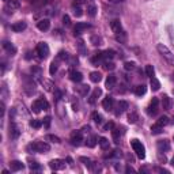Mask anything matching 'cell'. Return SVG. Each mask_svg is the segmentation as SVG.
I'll return each instance as SVG.
<instances>
[{"mask_svg":"<svg viewBox=\"0 0 174 174\" xmlns=\"http://www.w3.org/2000/svg\"><path fill=\"white\" fill-rule=\"evenodd\" d=\"M138 120H139V116H138V113L136 112H131L128 114V121L131 124H136L138 123Z\"/></svg>","mask_w":174,"mask_h":174,"instance_id":"cell-38","label":"cell"},{"mask_svg":"<svg viewBox=\"0 0 174 174\" xmlns=\"http://www.w3.org/2000/svg\"><path fill=\"white\" fill-rule=\"evenodd\" d=\"M129 108V103L127 101H120L117 103V110H116V116H120V114H123L125 110Z\"/></svg>","mask_w":174,"mask_h":174,"instance_id":"cell-20","label":"cell"},{"mask_svg":"<svg viewBox=\"0 0 174 174\" xmlns=\"http://www.w3.org/2000/svg\"><path fill=\"white\" fill-rule=\"evenodd\" d=\"M162 132H163V127L159 125L158 123L151 127V133H153V135H159V133H162Z\"/></svg>","mask_w":174,"mask_h":174,"instance_id":"cell-35","label":"cell"},{"mask_svg":"<svg viewBox=\"0 0 174 174\" xmlns=\"http://www.w3.org/2000/svg\"><path fill=\"white\" fill-rule=\"evenodd\" d=\"M79 161L82 162V163H83L84 166H86V167H88L90 170H94V162H92L90 158H86V157H80V158H79Z\"/></svg>","mask_w":174,"mask_h":174,"instance_id":"cell-29","label":"cell"},{"mask_svg":"<svg viewBox=\"0 0 174 174\" xmlns=\"http://www.w3.org/2000/svg\"><path fill=\"white\" fill-rule=\"evenodd\" d=\"M8 135H10V139H12V140H16L18 138H19L21 129H19V127H18L15 123H11L10 124V132H8Z\"/></svg>","mask_w":174,"mask_h":174,"instance_id":"cell-11","label":"cell"},{"mask_svg":"<svg viewBox=\"0 0 174 174\" xmlns=\"http://www.w3.org/2000/svg\"><path fill=\"white\" fill-rule=\"evenodd\" d=\"M26 27H27V25H26V22H23V21L15 22V23H12V25H11V30H12V31H15V33H22Z\"/></svg>","mask_w":174,"mask_h":174,"instance_id":"cell-16","label":"cell"},{"mask_svg":"<svg viewBox=\"0 0 174 174\" xmlns=\"http://www.w3.org/2000/svg\"><path fill=\"white\" fill-rule=\"evenodd\" d=\"M116 40H117L118 42L124 44L125 41H127V33H125V31L123 30L121 33H118V34H116Z\"/></svg>","mask_w":174,"mask_h":174,"instance_id":"cell-40","label":"cell"},{"mask_svg":"<svg viewBox=\"0 0 174 174\" xmlns=\"http://www.w3.org/2000/svg\"><path fill=\"white\" fill-rule=\"evenodd\" d=\"M157 123H158L159 125H162V127H165V125L169 124V118L166 117V116H162V117H159V120L157 121Z\"/></svg>","mask_w":174,"mask_h":174,"instance_id":"cell-47","label":"cell"},{"mask_svg":"<svg viewBox=\"0 0 174 174\" xmlns=\"http://www.w3.org/2000/svg\"><path fill=\"white\" fill-rule=\"evenodd\" d=\"M35 52H37V54H38L40 59H46L48 56H49L50 50H49V46H48L46 42H40L35 48Z\"/></svg>","mask_w":174,"mask_h":174,"instance_id":"cell-5","label":"cell"},{"mask_svg":"<svg viewBox=\"0 0 174 174\" xmlns=\"http://www.w3.org/2000/svg\"><path fill=\"white\" fill-rule=\"evenodd\" d=\"M116 84H117V78H116V75H113V73H109V76L106 78V82H105L106 88L112 90V88L116 87Z\"/></svg>","mask_w":174,"mask_h":174,"instance_id":"cell-17","label":"cell"},{"mask_svg":"<svg viewBox=\"0 0 174 174\" xmlns=\"http://www.w3.org/2000/svg\"><path fill=\"white\" fill-rule=\"evenodd\" d=\"M158 112H159V99L153 98V101L150 102L148 108H147V113H148V116H157Z\"/></svg>","mask_w":174,"mask_h":174,"instance_id":"cell-6","label":"cell"},{"mask_svg":"<svg viewBox=\"0 0 174 174\" xmlns=\"http://www.w3.org/2000/svg\"><path fill=\"white\" fill-rule=\"evenodd\" d=\"M150 84H151V88H153L154 91H158L159 88H161V83H159V80L157 79V78H151V80H150Z\"/></svg>","mask_w":174,"mask_h":174,"instance_id":"cell-34","label":"cell"},{"mask_svg":"<svg viewBox=\"0 0 174 174\" xmlns=\"http://www.w3.org/2000/svg\"><path fill=\"white\" fill-rule=\"evenodd\" d=\"M54 98H56V101H60L61 99V91L60 90H54Z\"/></svg>","mask_w":174,"mask_h":174,"instance_id":"cell-54","label":"cell"},{"mask_svg":"<svg viewBox=\"0 0 174 174\" xmlns=\"http://www.w3.org/2000/svg\"><path fill=\"white\" fill-rule=\"evenodd\" d=\"M73 14H75V16H82V15H83V12H82V8H80V6L73 4Z\"/></svg>","mask_w":174,"mask_h":174,"instance_id":"cell-49","label":"cell"},{"mask_svg":"<svg viewBox=\"0 0 174 174\" xmlns=\"http://www.w3.org/2000/svg\"><path fill=\"white\" fill-rule=\"evenodd\" d=\"M147 92V87L144 86V84H139V86L135 87V94L138 95V97H142Z\"/></svg>","mask_w":174,"mask_h":174,"instance_id":"cell-32","label":"cell"},{"mask_svg":"<svg viewBox=\"0 0 174 174\" xmlns=\"http://www.w3.org/2000/svg\"><path fill=\"white\" fill-rule=\"evenodd\" d=\"M19 2L18 0H8V2H6L4 4V11H7L8 14H12L15 10L19 8Z\"/></svg>","mask_w":174,"mask_h":174,"instance_id":"cell-9","label":"cell"},{"mask_svg":"<svg viewBox=\"0 0 174 174\" xmlns=\"http://www.w3.org/2000/svg\"><path fill=\"white\" fill-rule=\"evenodd\" d=\"M45 140H46V142L56 143V144L61 143V139L59 138V136H56V135H46V136H45Z\"/></svg>","mask_w":174,"mask_h":174,"instance_id":"cell-36","label":"cell"},{"mask_svg":"<svg viewBox=\"0 0 174 174\" xmlns=\"http://www.w3.org/2000/svg\"><path fill=\"white\" fill-rule=\"evenodd\" d=\"M112 135H113V139H114V142L116 143H120V139H121V136L124 135V131L123 129H118V128H113L112 129Z\"/></svg>","mask_w":174,"mask_h":174,"instance_id":"cell-28","label":"cell"},{"mask_svg":"<svg viewBox=\"0 0 174 174\" xmlns=\"http://www.w3.org/2000/svg\"><path fill=\"white\" fill-rule=\"evenodd\" d=\"M67 162H68L69 165H72V159L71 158H67Z\"/></svg>","mask_w":174,"mask_h":174,"instance_id":"cell-59","label":"cell"},{"mask_svg":"<svg viewBox=\"0 0 174 174\" xmlns=\"http://www.w3.org/2000/svg\"><path fill=\"white\" fill-rule=\"evenodd\" d=\"M173 94H174V90H173Z\"/></svg>","mask_w":174,"mask_h":174,"instance_id":"cell-62","label":"cell"},{"mask_svg":"<svg viewBox=\"0 0 174 174\" xmlns=\"http://www.w3.org/2000/svg\"><path fill=\"white\" fill-rule=\"evenodd\" d=\"M110 29H112L116 34H118V33L123 31V25H121L120 19H113L112 22H110Z\"/></svg>","mask_w":174,"mask_h":174,"instance_id":"cell-19","label":"cell"},{"mask_svg":"<svg viewBox=\"0 0 174 174\" xmlns=\"http://www.w3.org/2000/svg\"><path fill=\"white\" fill-rule=\"evenodd\" d=\"M102 108L106 110V112H112V110L114 109V99L113 97H106L103 98L102 101Z\"/></svg>","mask_w":174,"mask_h":174,"instance_id":"cell-12","label":"cell"},{"mask_svg":"<svg viewBox=\"0 0 174 174\" xmlns=\"http://www.w3.org/2000/svg\"><path fill=\"white\" fill-rule=\"evenodd\" d=\"M69 79H71L72 82H75V83H80L83 80V75H82V72L75 71V69H71V71H69Z\"/></svg>","mask_w":174,"mask_h":174,"instance_id":"cell-18","label":"cell"},{"mask_svg":"<svg viewBox=\"0 0 174 174\" xmlns=\"http://www.w3.org/2000/svg\"><path fill=\"white\" fill-rule=\"evenodd\" d=\"M10 169H11V172H21V170L25 169V165L19 161H12L10 163Z\"/></svg>","mask_w":174,"mask_h":174,"instance_id":"cell-24","label":"cell"},{"mask_svg":"<svg viewBox=\"0 0 174 174\" xmlns=\"http://www.w3.org/2000/svg\"><path fill=\"white\" fill-rule=\"evenodd\" d=\"M88 91H90V86H87V84H80V86L75 87V92H78V94L82 95V97L87 95Z\"/></svg>","mask_w":174,"mask_h":174,"instance_id":"cell-25","label":"cell"},{"mask_svg":"<svg viewBox=\"0 0 174 174\" xmlns=\"http://www.w3.org/2000/svg\"><path fill=\"white\" fill-rule=\"evenodd\" d=\"M97 6L95 4H87V15L88 16H91V18H94L95 15H97Z\"/></svg>","mask_w":174,"mask_h":174,"instance_id":"cell-31","label":"cell"},{"mask_svg":"<svg viewBox=\"0 0 174 174\" xmlns=\"http://www.w3.org/2000/svg\"><path fill=\"white\" fill-rule=\"evenodd\" d=\"M41 84L46 91H50L52 87H53V83H52V80H49V79H41Z\"/></svg>","mask_w":174,"mask_h":174,"instance_id":"cell-37","label":"cell"},{"mask_svg":"<svg viewBox=\"0 0 174 174\" xmlns=\"http://www.w3.org/2000/svg\"><path fill=\"white\" fill-rule=\"evenodd\" d=\"M157 147H158V151L159 153H167L170 150V142L169 140H159L157 143Z\"/></svg>","mask_w":174,"mask_h":174,"instance_id":"cell-15","label":"cell"},{"mask_svg":"<svg viewBox=\"0 0 174 174\" xmlns=\"http://www.w3.org/2000/svg\"><path fill=\"white\" fill-rule=\"evenodd\" d=\"M50 150V146L46 142H33L27 146V151L30 153H48Z\"/></svg>","mask_w":174,"mask_h":174,"instance_id":"cell-2","label":"cell"},{"mask_svg":"<svg viewBox=\"0 0 174 174\" xmlns=\"http://www.w3.org/2000/svg\"><path fill=\"white\" fill-rule=\"evenodd\" d=\"M101 79H102V75H101V73H99L98 71H92V72L90 73V80H91L92 83H98Z\"/></svg>","mask_w":174,"mask_h":174,"instance_id":"cell-33","label":"cell"},{"mask_svg":"<svg viewBox=\"0 0 174 174\" xmlns=\"http://www.w3.org/2000/svg\"><path fill=\"white\" fill-rule=\"evenodd\" d=\"M172 166H174V157L172 158Z\"/></svg>","mask_w":174,"mask_h":174,"instance_id":"cell-60","label":"cell"},{"mask_svg":"<svg viewBox=\"0 0 174 174\" xmlns=\"http://www.w3.org/2000/svg\"><path fill=\"white\" fill-rule=\"evenodd\" d=\"M91 25L90 23H86V22H79V23H76L75 26V35H80L84 30H87V29H90Z\"/></svg>","mask_w":174,"mask_h":174,"instance_id":"cell-14","label":"cell"},{"mask_svg":"<svg viewBox=\"0 0 174 174\" xmlns=\"http://www.w3.org/2000/svg\"><path fill=\"white\" fill-rule=\"evenodd\" d=\"M154 73H155V69H154V67L153 65H146V75L147 76H150V78H153L154 76Z\"/></svg>","mask_w":174,"mask_h":174,"instance_id":"cell-45","label":"cell"},{"mask_svg":"<svg viewBox=\"0 0 174 174\" xmlns=\"http://www.w3.org/2000/svg\"><path fill=\"white\" fill-rule=\"evenodd\" d=\"M157 50L159 52V54L163 57V60L167 63L169 65L174 67V54H173V52L170 50L167 46L163 45V44H158V45H157Z\"/></svg>","mask_w":174,"mask_h":174,"instance_id":"cell-1","label":"cell"},{"mask_svg":"<svg viewBox=\"0 0 174 174\" xmlns=\"http://www.w3.org/2000/svg\"><path fill=\"white\" fill-rule=\"evenodd\" d=\"M3 49L8 52V53L11 54V56H14V54L16 53V48L14 46L11 42H8V41H3Z\"/></svg>","mask_w":174,"mask_h":174,"instance_id":"cell-23","label":"cell"},{"mask_svg":"<svg viewBox=\"0 0 174 174\" xmlns=\"http://www.w3.org/2000/svg\"><path fill=\"white\" fill-rule=\"evenodd\" d=\"M83 142V132L82 131H73L71 133V144L72 146H80Z\"/></svg>","mask_w":174,"mask_h":174,"instance_id":"cell-7","label":"cell"},{"mask_svg":"<svg viewBox=\"0 0 174 174\" xmlns=\"http://www.w3.org/2000/svg\"><path fill=\"white\" fill-rule=\"evenodd\" d=\"M101 94H102V90H101V88H98V87H97L94 91H92V94L90 95V99H88V102H90V103H95V101H97V98H98Z\"/></svg>","mask_w":174,"mask_h":174,"instance_id":"cell-30","label":"cell"},{"mask_svg":"<svg viewBox=\"0 0 174 174\" xmlns=\"http://www.w3.org/2000/svg\"><path fill=\"white\" fill-rule=\"evenodd\" d=\"M125 172H127V173H132V172H135V170H133L131 166H127V167H125Z\"/></svg>","mask_w":174,"mask_h":174,"instance_id":"cell-57","label":"cell"},{"mask_svg":"<svg viewBox=\"0 0 174 174\" xmlns=\"http://www.w3.org/2000/svg\"><path fill=\"white\" fill-rule=\"evenodd\" d=\"M98 144H99V147H101L102 150H105V151L110 148V143H109V140L106 139V138H103V136L98 138Z\"/></svg>","mask_w":174,"mask_h":174,"instance_id":"cell-26","label":"cell"},{"mask_svg":"<svg viewBox=\"0 0 174 174\" xmlns=\"http://www.w3.org/2000/svg\"><path fill=\"white\" fill-rule=\"evenodd\" d=\"M31 75L33 78H34L35 80H40L41 82V79H42V69L40 68V67H37V65H33L31 67Z\"/></svg>","mask_w":174,"mask_h":174,"instance_id":"cell-22","label":"cell"},{"mask_svg":"<svg viewBox=\"0 0 174 174\" xmlns=\"http://www.w3.org/2000/svg\"><path fill=\"white\" fill-rule=\"evenodd\" d=\"M25 92L27 95H31V94H34L35 92V79H30V80H27L26 79L25 80Z\"/></svg>","mask_w":174,"mask_h":174,"instance_id":"cell-10","label":"cell"},{"mask_svg":"<svg viewBox=\"0 0 174 174\" xmlns=\"http://www.w3.org/2000/svg\"><path fill=\"white\" fill-rule=\"evenodd\" d=\"M109 3H112V4H118V3H123L124 0H108Z\"/></svg>","mask_w":174,"mask_h":174,"instance_id":"cell-56","label":"cell"},{"mask_svg":"<svg viewBox=\"0 0 174 174\" xmlns=\"http://www.w3.org/2000/svg\"><path fill=\"white\" fill-rule=\"evenodd\" d=\"M30 127L34 128V129H38L42 127V121L41 120H31L30 121Z\"/></svg>","mask_w":174,"mask_h":174,"instance_id":"cell-44","label":"cell"},{"mask_svg":"<svg viewBox=\"0 0 174 174\" xmlns=\"http://www.w3.org/2000/svg\"><path fill=\"white\" fill-rule=\"evenodd\" d=\"M48 109H49V102H48L45 98H38L31 105V110L34 113H40L41 110H48Z\"/></svg>","mask_w":174,"mask_h":174,"instance_id":"cell-4","label":"cell"},{"mask_svg":"<svg viewBox=\"0 0 174 174\" xmlns=\"http://www.w3.org/2000/svg\"><path fill=\"white\" fill-rule=\"evenodd\" d=\"M109 129H113V123H109L103 127V131H109Z\"/></svg>","mask_w":174,"mask_h":174,"instance_id":"cell-55","label":"cell"},{"mask_svg":"<svg viewBox=\"0 0 174 174\" xmlns=\"http://www.w3.org/2000/svg\"><path fill=\"white\" fill-rule=\"evenodd\" d=\"M91 118L94 120V123H97V124H102V120H103V118H102V116H101L99 113L94 112V113L91 114Z\"/></svg>","mask_w":174,"mask_h":174,"instance_id":"cell-42","label":"cell"},{"mask_svg":"<svg viewBox=\"0 0 174 174\" xmlns=\"http://www.w3.org/2000/svg\"><path fill=\"white\" fill-rule=\"evenodd\" d=\"M30 170H31V172H41V170H42V166L40 165L38 162L33 161V162H30Z\"/></svg>","mask_w":174,"mask_h":174,"instance_id":"cell-39","label":"cell"},{"mask_svg":"<svg viewBox=\"0 0 174 174\" xmlns=\"http://www.w3.org/2000/svg\"><path fill=\"white\" fill-rule=\"evenodd\" d=\"M49 167L52 170H54V172L63 170L65 167V161H63V159H52V161L49 162Z\"/></svg>","mask_w":174,"mask_h":174,"instance_id":"cell-8","label":"cell"},{"mask_svg":"<svg viewBox=\"0 0 174 174\" xmlns=\"http://www.w3.org/2000/svg\"><path fill=\"white\" fill-rule=\"evenodd\" d=\"M131 146L133 148V153H136V155H138L140 159H144V157H146V148H144L143 143L140 142V140H138V139H132L131 140Z\"/></svg>","mask_w":174,"mask_h":174,"instance_id":"cell-3","label":"cell"},{"mask_svg":"<svg viewBox=\"0 0 174 174\" xmlns=\"http://www.w3.org/2000/svg\"><path fill=\"white\" fill-rule=\"evenodd\" d=\"M162 106H163L165 110H170L173 108V99L169 95H163L162 97Z\"/></svg>","mask_w":174,"mask_h":174,"instance_id":"cell-21","label":"cell"},{"mask_svg":"<svg viewBox=\"0 0 174 174\" xmlns=\"http://www.w3.org/2000/svg\"><path fill=\"white\" fill-rule=\"evenodd\" d=\"M101 54H102L103 60H105V61H109V60H113V57H114V54H116V52L112 50V49H108V50L101 52Z\"/></svg>","mask_w":174,"mask_h":174,"instance_id":"cell-27","label":"cell"},{"mask_svg":"<svg viewBox=\"0 0 174 174\" xmlns=\"http://www.w3.org/2000/svg\"><path fill=\"white\" fill-rule=\"evenodd\" d=\"M124 68L127 69V71H133V69L136 68V65H135V63H133V61H127L124 64Z\"/></svg>","mask_w":174,"mask_h":174,"instance_id":"cell-46","label":"cell"},{"mask_svg":"<svg viewBox=\"0 0 174 174\" xmlns=\"http://www.w3.org/2000/svg\"><path fill=\"white\" fill-rule=\"evenodd\" d=\"M173 140H174V138H173Z\"/></svg>","mask_w":174,"mask_h":174,"instance_id":"cell-63","label":"cell"},{"mask_svg":"<svg viewBox=\"0 0 174 174\" xmlns=\"http://www.w3.org/2000/svg\"><path fill=\"white\" fill-rule=\"evenodd\" d=\"M4 2H8V0H4Z\"/></svg>","mask_w":174,"mask_h":174,"instance_id":"cell-61","label":"cell"},{"mask_svg":"<svg viewBox=\"0 0 174 174\" xmlns=\"http://www.w3.org/2000/svg\"><path fill=\"white\" fill-rule=\"evenodd\" d=\"M87 142H88L87 143L88 147H95V144H97V142H98V138H97V136H91V138L88 139Z\"/></svg>","mask_w":174,"mask_h":174,"instance_id":"cell-48","label":"cell"},{"mask_svg":"<svg viewBox=\"0 0 174 174\" xmlns=\"http://www.w3.org/2000/svg\"><path fill=\"white\" fill-rule=\"evenodd\" d=\"M103 64H105L103 67H105L106 69H114V64H113L112 61H105V63H103Z\"/></svg>","mask_w":174,"mask_h":174,"instance_id":"cell-52","label":"cell"},{"mask_svg":"<svg viewBox=\"0 0 174 174\" xmlns=\"http://www.w3.org/2000/svg\"><path fill=\"white\" fill-rule=\"evenodd\" d=\"M68 57H69V54L67 53V52L61 50L60 53H59V56H57V60H65V59H68Z\"/></svg>","mask_w":174,"mask_h":174,"instance_id":"cell-50","label":"cell"},{"mask_svg":"<svg viewBox=\"0 0 174 174\" xmlns=\"http://www.w3.org/2000/svg\"><path fill=\"white\" fill-rule=\"evenodd\" d=\"M42 125H44V127H45V128H49V125H50V117H49V116L44 118V121H42Z\"/></svg>","mask_w":174,"mask_h":174,"instance_id":"cell-51","label":"cell"},{"mask_svg":"<svg viewBox=\"0 0 174 174\" xmlns=\"http://www.w3.org/2000/svg\"><path fill=\"white\" fill-rule=\"evenodd\" d=\"M56 72H57V60L56 61L53 60L50 63V67H49V73L50 75H54Z\"/></svg>","mask_w":174,"mask_h":174,"instance_id":"cell-43","label":"cell"},{"mask_svg":"<svg viewBox=\"0 0 174 174\" xmlns=\"http://www.w3.org/2000/svg\"><path fill=\"white\" fill-rule=\"evenodd\" d=\"M63 23H64L65 26H69V25H71V19H69L68 15H64V16H63Z\"/></svg>","mask_w":174,"mask_h":174,"instance_id":"cell-53","label":"cell"},{"mask_svg":"<svg viewBox=\"0 0 174 174\" xmlns=\"http://www.w3.org/2000/svg\"><path fill=\"white\" fill-rule=\"evenodd\" d=\"M82 3H84V0H75V3L73 4H76V6H80Z\"/></svg>","mask_w":174,"mask_h":174,"instance_id":"cell-58","label":"cell"},{"mask_svg":"<svg viewBox=\"0 0 174 174\" xmlns=\"http://www.w3.org/2000/svg\"><path fill=\"white\" fill-rule=\"evenodd\" d=\"M49 27H50V21L48 18H44V19L37 22V29L40 31H46V30H49Z\"/></svg>","mask_w":174,"mask_h":174,"instance_id":"cell-13","label":"cell"},{"mask_svg":"<svg viewBox=\"0 0 174 174\" xmlns=\"http://www.w3.org/2000/svg\"><path fill=\"white\" fill-rule=\"evenodd\" d=\"M90 41H91L92 45H95V46L102 45V38H101V37H98V35H92L90 38Z\"/></svg>","mask_w":174,"mask_h":174,"instance_id":"cell-41","label":"cell"},{"mask_svg":"<svg viewBox=\"0 0 174 174\" xmlns=\"http://www.w3.org/2000/svg\"><path fill=\"white\" fill-rule=\"evenodd\" d=\"M151 2H153V0H151Z\"/></svg>","mask_w":174,"mask_h":174,"instance_id":"cell-64","label":"cell"}]
</instances>
